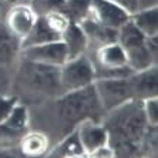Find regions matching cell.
Listing matches in <instances>:
<instances>
[{
    "label": "cell",
    "instance_id": "cell-14",
    "mask_svg": "<svg viewBox=\"0 0 158 158\" xmlns=\"http://www.w3.org/2000/svg\"><path fill=\"white\" fill-rule=\"evenodd\" d=\"M22 157H41L50 150V137L40 130H29L23 134L17 144Z\"/></svg>",
    "mask_w": 158,
    "mask_h": 158
},
{
    "label": "cell",
    "instance_id": "cell-3",
    "mask_svg": "<svg viewBox=\"0 0 158 158\" xmlns=\"http://www.w3.org/2000/svg\"><path fill=\"white\" fill-rule=\"evenodd\" d=\"M15 87L24 98L33 101L53 100L64 93L60 83V67L37 63L24 57H22L19 64Z\"/></svg>",
    "mask_w": 158,
    "mask_h": 158
},
{
    "label": "cell",
    "instance_id": "cell-25",
    "mask_svg": "<svg viewBox=\"0 0 158 158\" xmlns=\"http://www.w3.org/2000/svg\"><path fill=\"white\" fill-rule=\"evenodd\" d=\"M143 113L150 125H158V97L143 100Z\"/></svg>",
    "mask_w": 158,
    "mask_h": 158
},
{
    "label": "cell",
    "instance_id": "cell-23",
    "mask_svg": "<svg viewBox=\"0 0 158 158\" xmlns=\"http://www.w3.org/2000/svg\"><path fill=\"white\" fill-rule=\"evenodd\" d=\"M41 17L44 19L46 24H47L56 34H59L60 37H61V34L64 33V30L67 29V26H69L71 22L63 11H53V13H48V15L41 16Z\"/></svg>",
    "mask_w": 158,
    "mask_h": 158
},
{
    "label": "cell",
    "instance_id": "cell-26",
    "mask_svg": "<svg viewBox=\"0 0 158 158\" xmlns=\"http://www.w3.org/2000/svg\"><path fill=\"white\" fill-rule=\"evenodd\" d=\"M88 157H93V158H113L114 157V151H113V148H111L108 144H106V145H101V147H98L97 150H94Z\"/></svg>",
    "mask_w": 158,
    "mask_h": 158
},
{
    "label": "cell",
    "instance_id": "cell-22",
    "mask_svg": "<svg viewBox=\"0 0 158 158\" xmlns=\"http://www.w3.org/2000/svg\"><path fill=\"white\" fill-rule=\"evenodd\" d=\"M30 7L39 16H46L53 11H63L64 13V4L66 0H30Z\"/></svg>",
    "mask_w": 158,
    "mask_h": 158
},
{
    "label": "cell",
    "instance_id": "cell-1",
    "mask_svg": "<svg viewBox=\"0 0 158 158\" xmlns=\"http://www.w3.org/2000/svg\"><path fill=\"white\" fill-rule=\"evenodd\" d=\"M101 123L108 132L114 157H143L144 141L152 127L143 113V101L131 100L115 107L106 113Z\"/></svg>",
    "mask_w": 158,
    "mask_h": 158
},
{
    "label": "cell",
    "instance_id": "cell-2",
    "mask_svg": "<svg viewBox=\"0 0 158 158\" xmlns=\"http://www.w3.org/2000/svg\"><path fill=\"white\" fill-rule=\"evenodd\" d=\"M53 101V114L59 140L74 131L84 120L103 121L106 115L103 106L97 96L94 83L74 91H66Z\"/></svg>",
    "mask_w": 158,
    "mask_h": 158
},
{
    "label": "cell",
    "instance_id": "cell-5",
    "mask_svg": "<svg viewBox=\"0 0 158 158\" xmlns=\"http://www.w3.org/2000/svg\"><path fill=\"white\" fill-rule=\"evenodd\" d=\"M94 70L97 78H118L128 77L134 71L127 64L125 53L117 41L104 44L94 50Z\"/></svg>",
    "mask_w": 158,
    "mask_h": 158
},
{
    "label": "cell",
    "instance_id": "cell-32",
    "mask_svg": "<svg viewBox=\"0 0 158 158\" xmlns=\"http://www.w3.org/2000/svg\"><path fill=\"white\" fill-rule=\"evenodd\" d=\"M0 3L3 4V6H6V7H10V6H13V4H17V3H24V0H0Z\"/></svg>",
    "mask_w": 158,
    "mask_h": 158
},
{
    "label": "cell",
    "instance_id": "cell-7",
    "mask_svg": "<svg viewBox=\"0 0 158 158\" xmlns=\"http://www.w3.org/2000/svg\"><path fill=\"white\" fill-rule=\"evenodd\" d=\"M128 77L97 78L94 81L97 96H98L100 103H101L106 113L114 110L115 107L121 106L127 101L134 100V94H132Z\"/></svg>",
    "mask_w": 158,
    "mask_h": 158
},
{
    "label": "cell",
    "instance_id": "cell-6",
    "mask_svg": "<svg viewBox=\"0 0 158 158\" xmlns=\"http://www.w3.org/2000/svg\"><path fill=\"white\" fill-rule=\"evenodd\" d=\"M96 81V70L93 60L87 54L66 60L60 66V83L66 91H74L93 84Z\"/></svg>",
    "mask_w": 158,
    "mask_h": 158
},
{
    "label": "cell",
    "instance_id": "cell-8",
    "mask_svg": "<svg viewBox=\"0 0 158 158\" xmlns=\"http://www.w3.org/2000/svg\"><path fill=\"white\" fill-rule=\"evenodd\" d=\"M30 130V113L22 101L4 121L0 123V147H17L23 134Z\"/></svg>",
    "mask_w": 158,
    "mask_h": 158
},
{
    "label": "cell",
    "instance_id": "cell-21",
    "mask_svg": "<svg viewBox=\"0 0 158 158\" xmlns=\"http://www.w3.org/2000/svg\"><path fill=\"white\" fill-rule=\"evenodd\" d=\"M91 10V0H66L64 4V15L71 22L80 23L90 16Z\"/></svg>",
    "mask_w": 158,
    "mask_h": 158
},
{
    "label": "cell",
    "instance_id": "cell-16",
    "mask_svg": "<svg viewBox=\"0 0 158 158\" xmlns=\"http://www.w3.org/2000/svg\"><path fill=\"white\" fill-rule=\"evenodd\" d=\"M22 54V40L0 22V66H11Z\"/></svg>",
    "mask_w": 158,
    "mask_h": 158
},
{
    "label": "cell",
    "instance_id": "cell-20",
    "mask_svg": "<svg viewBox=\"0 0 158 158\" xmlns=\"http://www.w3.org/2000/svg\"><path fill=\"white\" fill-rule=\"evenodd\" d=\"M131 22L147 37L158 36V7L140 9L131 15Z\"/></svg>",
    "mask_w": 158,
    "mask_h": 158
},
{
    "label": "cell",
    "instance_id": "cell-29",
    "mask_svg": "<svg viewBox=\"0 0 158 158\" xmlns=\"http://www.w3.org/2000/svg\"><path fill=\"white\" fill-rule=\"evenodd\" d=\"M147 47H148L150 54L152 56V59L157 63V60H158V36L147 37Z\"/></svg>",
    "mask_w": 158,
    "mask_h": 158
},
{
    "label": "cell",
    "instance_id": "cell-10",
    "mask_svg": "<svg viewBox=\"0 0 158 158\" xmlns=\"http://www.w3.org/2000/svg\"><path fill=\"white\" fill-rule=\"evenodd\" d=\"M37 20V15L27 3H17L7 9L4 15V24L16 37L23 40Z\"/></svg>",
    "mask_w": 158,
    "mask_h": 158
},
{
    "label": "cell",
    "instance_id": "cell-24",
    "mask_svg": "<svg viewBox=\"0 0 158 158\" xmlns=\"http://www.w3.org/2000/svg\"><path fill=\"white\" fill-rule=\"evenodd\" d=\"M20 103L19 96H11V94H0V123L4 121L11 111L15 110V107Z\"/></svg>",
    "mask_w": 158,
    "mask_h": 158
},
{
    "label": "cell",
    "instance_id": "cell-30",
    "mask_svg": "<svg viewBox=\"0 0 158 158\" xmlns=\"http://www.w3.org/2000/svg\"><path fill=\"white\" fill-rule=\"evenodd\" d=\"M17 157H22L17 147H10V148L0 147V158H17Z\"/></svg>",
    "mask_w": 158,
    "mask_h": 158
},
{
    "label": "cell",
    "instance_id": "cell-33",
    "mask_svg": "<svg viewBox=\"0 0 158 158\" xmlns=\"http://www.w3.org/2000/svg\"><path fill=\"white\" fill-rule=\"evenodd\" d=\"M6 11H7V7H6V6H3V4L0 3V22L3 20V16L6 15Z\"/></svg>",
    "mask_w": 158,
    "mask_h": 158
},
{
    "label": "cell",
    "instance_id": "cell-13",
    "mask_svg": "<svg viewBox=\"0 0 158 158\" xmlns=\"http://www.w3.org/2000/svg\"><path fill=\"white\" fill-rule=\"evenodd\" d=\"M130 84L134 94V100H147L158 97V69L151 66L140 71H134L130 76Z\"/></svg>",
    "mask_w": 158,
    "mask_h": 158
},
{
    "label": "cell",
    "instance_id": "cell-4",
    "mask_svg": "<svg viewBox=\"0 0 158 158\" xmlns=\"http://www.w3.org/2000/svg\"><path fill=\"white\" fill-rule=\"evenodd\" d=\"M117 43L125 53L127 64L132 71H140L151 66H157L147 47V36L143 34L131 22V19L118 29Z\"/></svg>",
    "mask_w": 158,
    "mask_h": 158
},
{
    "label": "cell",
    "instance_id": "cell-11",
    "mask_svg": "<svg viewBox=\"0 0 158 158\" xmlns=\"http://www.w3.org/2000/svg\"><path fill=\"white\" fill-rule=\"evenodd\" d=\"M90 16L104 26L115 30L120 29L131 17L128 11H125L113 0H91Z\"/></svg>",
    "mask_w": 158,
    "mask_h": 158
},
{
    "label": "cell",
    "instance_id": "cell-18",
    "mask_svg": "<svg viewBox=\"0 0 158 158\" xmlns=\"http://www.w3.org/2000/svg\"><path fill=\"white\" fill-rule=\"evenodd\" d=\"M47 157L50 158H80L85 157L84 148L81 145L80 140L77 137L76 130L64 137H61L59 143L53 148H50L47 152Z\"/></svg>",
    "mask_w": 158,
    "mask_h": 158
},
{
    "label": "cell",
    "instance_id": "cell-31",
    "mask_svg": "<svg viewBox=\"0 0 158 158\" xmlns=\"http://www.w3.org/2000/svg\"><path fill=\"white\" fill-rule=\"evenodd\" d=\"M138 2V10L140 9L158 7V0H137Z\"/></svg>",
    "mask_w": 158,
    "mask_h": 158
},
{
    "label": "cell",
    "instance_id": "cell-12",
    "mask_svg": "<svg viewBox=\"0 0 158 158\" xmlns=\"http://www.w3.org/2000/svg\"><path fill=\"white\" fill-rule=\"evenodd\" d=\"M76 132H77L81 145L84 148L85 157H88L98 147L108 144V132L101 121L84 120L77 125Z\"/></svg>",
    "mask_w": 158,
    "mask_h": 158
},
{
    "label": "cell",
    "instance_id": "cell-15",
    "mask_svg": "<svg viewBox=\"0 0 158 158\" xmlns=\"http://www.w3.org/2000/svg\"><path fill=\"white\" fill-rule=\"evenodd\" d=\"M78 24L81 26L84 34L87 36L88 47L94 46L96 48H98L101 46H104V44H110L117 41L118 30L104 26L97 20H94L91 16H88L87 19L81 20Z\"/></svg>",
    "mask_w": 158,
    "mask_h": 158
},
{
    "label": "cell",
    "instance_id": "cell-9",
    "mask_svg": "<svg viewBox=\"0 0 158 158\" xmlns=\"http://www.w3.org/2000/svg\"><path fill=\"white\" fill-rule=\"evenodd\" d=\"M22 57L29 60H33L37 63H43L48 66L60 67L64 64L67 60V50L63 40H54L50 43L39 44V46H31L22 50Z\"/></svg>",
    "mask_w": 158,
    "mask_h": 158
},
{
    "label": "cell",
    "instance_id": "cell-19",
    "mask_svg": "<svg viewBox=\"0 0 158 158\" xmlns=\"http://www.w3.org/2000/svg\"><path fill=\"white\" fill-rule=\"evenodd\" d=\"M60 39H61V37H60L59 34H56L54 31L46 24L44 19L41 17V16H39L36 23H34L33 29L30 30V33L22 40V50L26 47H31V46H39V44L60 40Z\"/></svg>",
    "mask_w": 158,
    "mask_h": 158
},
{
    "label": "cell",
    "instance_id": "cell-17",
    "mask_svg": "<svg viewBox=\"0 0 158 158\" xmlns=\"http://www.w3.org/2000/svg\"><path fill=\"white\" fill-rule=\"evenodd\" d=\"M61 40L67 50V60L85 54L88 48V40L81 26L76 22H70V24L61 34Z\"/></svg>",
    "mask_w": 158,
    "mask_h": 158
},
{
    "label": "cell",
    "instance_id": "cell-28",
    "mask_svg": "<svg viewBox=\"0 0 158 158\" xmlns=\"http://www.w3.org/2000/svg\"><path fill=\"white\" fill-rule=\"evenodd\" d=\"M10 77H9V74L6 73L3 67L0 66V94H6L9 91V88H10Z\"/></svg>",
    "mask_w": 158,
    "mask_h": 158
},
{
    "label": "cell",
    "instance_id": "cell-27",
    "mask_svg": "<svg viewBox=\"0 0 158 158\" xmlns=\"http://www.w3.org/2000/svg\"><path fill=\"white\" fill-rule=\"evenodd\" d=\"M114 3H117L118 6H121L125 11H128L130 15H134L138 10V2L137 0H113Z\"/></svg>",
    "mask_w": 158,
    "mask_h": 158
}]
</instances>
